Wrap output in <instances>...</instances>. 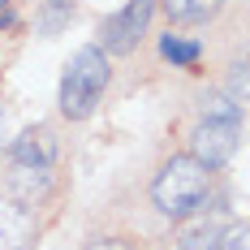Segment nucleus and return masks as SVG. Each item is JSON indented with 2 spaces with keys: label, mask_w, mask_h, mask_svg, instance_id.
Segmentation results:
<instances>
[{
  "label": "nucleus",
  "mask_w": 250,
  "mask_h": 250,
  "mask_svg": "<svg viewBox=\"0 0 250 250\" xmlns=\"http://www.w3.org/2000/svg\"><path fill=\"white\" fill-rule=\"evenodd\" d=\"M207 186H211V168L194 160V155H173L155 181H151V203L160 216L168 220H186L190 211H199L207 199Z\"/></svg>",
  "instance_id": "obj_1"
},
{
  "label": "nucleus",
  "mask_w": 250,
  "mask_h": 250,
  "mask_svg": "<svg viewBox=\"0 0 250 250\" xmlns=\"http://www.w3.org/2000/svg\"><path fill=\"white\" fill-rule=\"evenodd\" d=\"M108 52L104 48H78L69 56V65H65V74H61V112L69 117V121H86L91 112H95V104L100 95L108 91Z\"/></svg>",
  "instance_id": "obj_2"
},
{
  "label": "nucleus",
  "mask_w": 250,
  "mask_h": 250,
  "mask_svg": "<svg viewBox=\"0 0 250 250\" xmlns=\"http://www.w3.org/2000/svg\"><path fill=\"white\" fill-rule=\"evenodd\" d=\"M151 13H155V0H125V9H117L108 22H104V52L112 56H125V52L138 48V39L147 35Z\"/></svg>",
  "instance_id": "obj_3"
},
{
  "label": "nucleus",
  "mask_w": 250,
  "mask_h": 250,
  "mask_svg": "<svg viewBox=\"0 0 250 250\" xmlns=\"http://www.w3.org/2000/svg\"><path fill=\"white\" fill-rule=\"evenodd\" d=\"M190 143H194V160H203L207 168H220L242 143V121H203Z\"/></svg>",
  "instance_id": "obj_4"
},
{
  "label": "nucleus",
  "mask_w": 250,
  "mask_h": 250,
  "mask_svg": "<svg viewBox=\"0 0 250 250\" xmlns=\"http://www.w3.org/2000/svg\"><path fill=\"white\" fill-rule=\"evenodd\" d=\"M52 190V164H18L9 168V194L22 203V207H35L43 203Z\"/></svg>",
  "instance_id": "obj_5"
},
{
  "label": "nucleus",
  "mask_w": 250,
  "mask_h": 250,
  "mask_svg": "<svg viewBox=\"0 0 250 250\" xmlns=\"http://www.w3.org/2000/svg\"><path fill=\"white\" fill-rule=\"evenodd\" d=\"M35 237V220L18 203H0V250H26Z\"/></svg>",
  "instance_id": "obj_6"
},
{
  "label": "nucleus",
  "mask_w": 250,
  "mask_h": 250,
  "mask_svg": "<svg viewBox=\"0 0 250 250\" xmlns=\"http://www.w3.org/2000/svg\"><path fill=\"white\" fill-rule=\"evenodd\" d=\"M220 233H225V220L220 216H199V220H190V225L177 233V250H216Z\"/></svg>",
  "instance_id": "obj_7"
},
{
  "label": "nucleus",
  "mask_w": 250,
  "mask_h": 250,
  "mask_svg": "<svg viewBox=\"0 0 250 250\" xmlns=\"http://www.w3.org/2000/svg\"><path fill=\"white\" fill-rule=\"evenodd\" d=\"M9 151H13V160H18V164H52L56 143H52L48 129H26V134H22Z\"/></svg>",
  "instance_id": "obj_8"
},
{
  "label": "nucleus",
  "mask_w": 250,
  "mask_h": 250,
  "mask_svg": "<svg viewBox=\"0 0 250 250\" xmlns=\"http://www.w3.org/2000/svg\"><path fill=\"white\" fill-rule=\"evenodd\" d=\"M160 56H164V61H173L177 69H190V65H199L203 43L181 39V35H164V39H160Z\"/></svg>",
  "instance_id": "obj_9"
},
{
  "label": "nucleus",
  "mask_w": 250,
  "mask_h": 250,
  "mask_svg": "<svg viewBox=\"0 0 250 250\" xmlns=\"http://www.w3.org/2000/svg\"><path fill=\"white\" fill-rule=\"evenodd\" d=\"M69 18H74V4H69V0H48V4H43V9H39V35H43V39H52V35H61V30H65V26H69Z\"/></svg>",
  "instance_id": "obj_10"
},
{
  "label": "nucleus",
  "mask_w": 250,
  "mask_h": 250,
  "mask_svg": "<svg viewBox=\"0 0 250 250\" xmlns=\"http://www.w3.org/2000/svg\"><path fill=\"white\" fill-rule=\"evenodd\" d=\"M216 4L220 0H164V9H168L173 22H203V18L216 13Z\"/></svg>",
  "instance_id": "obj_11"
},
{
  "label": "nucleus",
  "mask_w": 250,
  "mask_h": 250,
  "mask_svg": "<svg viewBox=\"0 0 250 250\" xmlns=\"http://www.w3.org/2000/svg\"><path fill=\"white\" fill-rule=\"evenodd\" d=\"M203 121H242V104L233 95H207L203 100Z\"/></svg>",
  "instance_id": "obj_12"
},
{
  "label": "nucleus",
  "mask_w": 250,
  "mask_h": 250,
  "mask_svg": "<svg viewBox=\"0 0 250 250\" xmlns=\"http://www.w3.org/2000/svg\"><path fill=\"white\" fill-rule=\"evenodd\" d=\"M229 95L233 100H250V52L233 65V74H229Z\"/></svg>",
  "instance_id": "obj_13"
},
{
  "label": "nucleus",
  "mask_w": 250,
  "mask_h": 250,
  "mask_svg": "<svg viewBox=\"0 0 250 250\" xmlns=\"http://www.w3.org/2000/svg\"><path fill=\"white\" fill-rule=\"evenodd\" d=\"M216 250H250V225H229L220 233Z\"/></svg>",
  "instance_id": "obj_14"
},
{
  "label": "nucleus",
  "mask_w": 250,
  "mask_h": 250,
  "mask_svg": "<svg viewBox=\"0 0 250 250\" xmlns=\"http://www.w3.org/2000/svg\"><path fill=\"white\" fill-rule=\"evenodd\" d=\"M86 250H129L125 242H117V237H100V242H91Z\"/></svg>",
  "instance_id": "obj_15"
},
{
  "label": "nucleus",
  "mask_w": 250,
  "mask_h": 250,
  "mask_svg": "<svg viewBox=\"0 0 250 250\" xmlns=\"http://www.w3.org/2000/svg\"><path fill=\"white\" fill-rule=\"evenodd\" d=\"M13 26V13H9V0H0V30Z\"/></svg>",
  "instance_id": "obj_16"
},
{
  "label": "nucleus",
  "mask_w": 250,
  "mask_h": 250,
  "mask_svg": "<svg viewBox=\"0 0 250 250\" xmlns=\"http://www.w3.org/2000/svg\"><path fill=\"white\" fill-rule=\"evenodd\" d=\"M4 134H9V117H4V108H0V147H4V143H9V138H4Z\"/></svg>",
  "instance_id": "obj_17"
}]
</instances>
